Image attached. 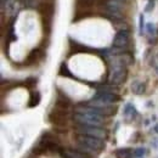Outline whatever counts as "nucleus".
Listing matches in <instances>:
<instances>
[{"mask_svg": "<svg viewBox=\"0 0 158 158\" xmlns=\"http://www.w3.org/2000/svg\"><path fill=\"white\" fill-rule=\"evenodd\" d=\"M38 11H39V14L43 17V23H44V27L46 28V33L49 34V32L51 29V20H52L54 11H55L54 4L44 1L38 6Z\"/></svg>", "mask_w": 158, "mask_h": 158, "instance_id": "f257e3e1", "label": "nucleus"}, {"mask_svg": "<svg viewBox=\"0 0 158 158\" xmlns=\"http://www.w3.org/2000/svg\"><path fill=\"white\" fill-rule=\"evenodd\" d=\"M74 119L81 125H89V127H99L102 122V119L99 114L95 113H74Z\"/></svg>", "mask_w": 158, "mask_h": 158, "instance_id": "f03ea898", "label": "nucleus"}, {"mask_svg": "<svg viewBox=\"0 0 158 158\" xmlns=\"http://www.w3.org/2000/svg\"><path fill=\"white\" fill-rule=\"evenodd\" d=\"M78 143L89 147L93 151H98L100 148H102V146H103V142L101 141V139L88 136V135H83V134H79L78 135Z\"/></svg>", "mask_w": 158, "mask_h": 158, "instance_id": "7ed1b4c3", "label": "nucleus"}, {"mask_svg": "<svg viewBox=\"0 0 158 158\" xmlns=\"http://www.w3.org/2000/svg\"><path fill=\"white\" fill-rule=\"evenodd\" d=\"M129 43V32L128 31H119L113 40V46L116 48H123L127 46Z\"/></svg>", "mask_w": 158, "mask_h": 158, "instance_id": "20e7f679", "label": "nucleus"}, {"mask_svg": "<svg viewBox=\"0 0 158 158\" xmlns=\"http://www.w3.org/2000/svg\"><path fill=\"white\" fill-rule=\"evenodd\" d=\"M43 56H44V50L43 49H34L29 55H28V57L26 60V64L27 66H29V64H34L35 62H38L40 60L43 59Z\"/></svg>", "mask_w": 158, "mask_h": 158, "instance_id": "39448f33", "label": "nucleus"}, {"mask_svg": "<svg viewBox=\"0 0 158 158\" xmlns=\"http://www.w3.org/2000/svg\"><path fill=\"white\" fill-rule=\"evenodd\" d=\"M39 100H40V95L38 93H32L29 106H35V105H38V103H39Z\"/></svg>", "mask_w": 158, "mask_h": 158, "instance_id": "423d86ee", "label": "nucleus"}, {"mask_svg": "<svg viewBox=\"0 0 158 158\" xmlns=\"http://www.w3.org/2000/svg\"><path fill=\"white\" fill-rule=\"evenodd\" d=\"M34 84H35V80L33 78H29L26 80V83H24V85L26 86H28V88H32V86H34Z\"/></svg>", "mask_w": 158, "mask_h": 158, "instance_id": "0eeeda50", "label": "nucleus"}, {"mask_svg": "<svg viewBox=\"0 0 158 158\" xmlns=\"http://www.w3.org/2000/svg\"><path fill=\"white\" fill-rule=\"evenodd\" d=\"M155 129H156V130H157V131H158V125H157V127H156V128H155Z\"/></svg>", "mask_w": 158, "mask_h": 158, "instance_id": "6e6552de", "label": "nucleus"}]
</instances>
